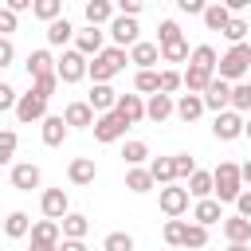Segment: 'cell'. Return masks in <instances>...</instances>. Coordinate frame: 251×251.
<instances>
[{
    "mask_svg": "<svg viewBox=\"0 0 251 251\" xmlns=\"http://www.w3.org/2000/svg\"><path fill=\"white\" fill-rule=\"evenodd\" d=\"M63 122H67V129H90L94 126V110L86 102H71L63 110Z\"/></svg>",
    "mask_w": 251,
    "mask_h": 251,
    "instance_id": "18",
    "label": "cell"
},
{
    "mask_svg": "<svg viewBox=\"0 0 251 251\" xmlns=\"http://www.w3.org/2000/svg\"><path fill=\"white\" fill-rule=\"evenodd\" d=\"M243 137H251V118H247V122H243Z\"/></svg>",
    "mask_w": 251,
    "mask_h": 251,
    "instance_id": "58",
    "label": "cell"
},
{
    "mask_svg": "<svg viewBox=\"0 0 251 251\" xmlns=\"http://www.w3.org/2000/svg\"><path fill=\"white\" fill-rule=\"evenodd\" d=\"M239 180H243V184H251V161H243V165H239Z\"/></svg>",
    "mask_w": 251,
    "mask_h": 251,
    "instance_id": "55",
    "label": "cell"
},
{
    "mask_svg": "<svg viewBox=\"0 0 251 251\" xmlns=\"http://www.w3.org/2000/svg\"><path fill=\"white\" fill-rule=\"evenodd\" d=\"M12 59H16V47H12V39H0V71H4V67H12Z\"/></svg>",
    "mask_w": 251,
    "mask_h": 251,
    "instance_id": "53",
    "label": "cell"
},
{
    "mask_svg": "<svg viewBox=\"0 0 251 251\" xmlns=\"http://www.w3.org/2000/svg\"><path fill=\"white\" fill-rule=\"evenodd\" d=\"M126 55H129V63H133L137 71H153V67H157V59H161L157 43H145V39H137V43H133Z\"/></svg>",
    "mask_w": 251,
    "mask_h": 251,
    "instance_id": "15",
    "label": "cell"
},
{
    "mask_svg": "<svg viewBox=\"0 0 251 251\" xmlns=\"http://www.w3.org/2000/svg\"><path fill=\"white\" fill-rule=\"evenodd\" d=\"M173 173H176V180H188L196 173V161L188 153H173Z\"/></svg>",
    "mask_w": 251,
    "mask_h": 251,
    "instance_id": "45",
    "label": "cell"
},
{
    "mask_svg": "<svg viewBox=\"0 0 251 251\" xmlns=\"http://www.w3.org/2000/svg\"><path fill=\"white\" fill-rule=\"evenodd\" d=\"M31 243H43V247H59V239H63V231H59V224L55 220H39V224H31Z\"/></svg>",
    "mask_w": 251,
    "mask_h": 251,
    "instance_id": "25",
    "label": "cell"
},
{
    "mask_svg": "<svg viewBox=\"0 0 251 251\" xmlns=\"http://www.w3.org/2000/svg\"><path fill=\"white\" fill-rule=\"evenodd\" d=\"M133 86H137V94H157V71H137Z\"/></svg>",
    "mask_w": 251,
    "mask_h": 251,
    "instance_id": "46",
    "label": "cell"
},
{
    "mask_svg": "<svg viewBox=\"0 0 251 251\" xmlns=\"http://www.w3.org/2000/svg\"><path fill=\"white\" fill-rule=\"evenodd\" d=\"M16 24H20V16H12L8 8H0V39H8L16 31Z\"/></svg>",
    "mask_w": 251,
    "mask_h": 251,
    "instance_id": "49",
    "label": "cell"
},
{
    "mask_svg": "<svg viewBox=\"0 0 251 251\" xmlns=\"http://www.w3.org/2000/svg\"><path fill=\"white\" fill-rule=\"evenodd\" d=\"M82 16H86V27H102V24L114 20V4L110 0H86Z\"/></svg>",
    "mask_w": 251,
    "mask_h": 251,
    "instance_id": "22",
    "label": "cell"
},
{
    "mask_svg": "<svg viewBox=\"0 0 251 251\" xmlns=\"http://www.w3.org/2000/svg\"><path fill=\"white\" fill-rule=\"evenodd\" d=\"M90 129H94V141H102V145H110V141H118V137H126V129H129V126H126V122H122V118H118V114L110 110V114H98Z\"/></svg>",
    "mask_w": 251,
    "mask_h": 251,
    "instance_id": "6",
    "label": "cell"
},
{
    "mask_svg": "<svg viewBox=\"0 0 251 251\" xmlns=\"http://www.w3.org/2000/svg\"><path fill=\"white\" fill-rule=\"evenodd\" d=\"M16 118L27 126V122H43L47 118V98H39L35 90H27V94H20L16 98Z\"/></svg>",
    "mask_w": 251,
    "mask_h": 251,
    "instance_id": "8",
    "label": "cell"
},
{
    "mask_svg": "<svg viewBox=\"0 0 251 251\" xmlns=\"http://www.w3.org/2000/svg\"><path fill=\"white\" fill-rule=\"evenodd\" d=\"M102 43H106V31H102V27H82V31H75V51H78L82 59L102 55Z\"/></svg>",
    "mask_w": 251,
    "mask_h": 251,
    "instance_id": "13",
    "label": "cell"
},
{
    "mask_svg": "<svg viewBox=\"0 0 251 251\" xmlns=\"http://www.w3.org/2000/svg\"><path fill=\"white\" fill-rule=\"evenodd\" d=\"M59 251H86L82 239H59Z\"/></svg>",
    "mask_w": 251,
    "mask_h": 251,
    "instance_id": "54",
    "label": "cell"
},
{
    "mask_svg": "<svg viewBox=\"0 0 251 251\" xmlns=\"http://www.w3.org/2000/svg\"><path fill=\"white\" fill-rule=\"evenodd\" d=\"M149 176H153V184H176L173 157H153V161H149Z\"/></svg>",
    "mask_w": 251,
    "mask_h": 251,
    "instance_id": "31",
    "label": "cell"
},
{
    "mask_svg": "<svg viewBox=\"0 0 251 251\" xmlns=\"http://www.w3.org/2000/svg\"><path fill=\"white\" fill-rule=\"evenodd\" d=\"M31 251H59V247H43V243H31Z\"/></svg>",
    "mask_w": 251,
    "mask_h": 251,
    "instance_id": "57",
    "label": "cell"
},
{
    "mask_svg": "<svg viewBox=\"0 0 251 251\" xmlns=\"http://www.w3.org/2000/svg\"><path fill=\"white\" fill-rule=\"evenodd\" d=\"M157 204H161V212H165L169 220H180V216L188 212V192H184L180 184H165L161 196H157Z\"/></svg>",
    "mask_w": 251,
    "mask_h": 251,
    "instance_id": "7",
    "label": "cell"
},
{
    "mask_svg": "<svg viewBox=\"0 0 251 251\" xmlns=\"http://www.w3.org/2000/svg\"><path fill=\"white\" fill-rule=\"evenodd\" d=\"M75 39V24L63 16V20H55V24H47V43L51 47H63V43H71Z\"/></svg>",
    "mask_w": 251,
    "mask_h": 251,
    "instance_id": "30",
    "label": "cell"
},
{
    "mask_svg": "<svg viewBox=\"0 0 251 251\" xmlns=\"http://www.w3.org/2000/svg\"><path fill=\"white\" fill-rule=\"evenodd\" d=\"M173 39H180V27H176L173 20H161V27H157V47H165V43H173Z\"/></svg>",
    "mask_w": 251,
    "mask_h": 251,
    "instance_id": "47",
    "label": "cell"
},
{
    "mask_svg": "<svg viewBox=\"0 0 251 251\" xmlns=\"http://www.w3.org/2000/svg\"><path fill=\"white\" fill-rule=\"evenodd\" d=\"M126 188H129V192H137V196H141V192H149V188H153L149 169H141V165H137V169H129V173H126Z\"/></svg>",
    "mask_w": 251,
    "mask_h": 251,
    "instance_id": "35",
    "label": "cell"
},
{
    "mask_svg": "<svg viewBox=\"0 0 251 251\" xmlns=\"http://www.w3.org/2000/svg\"><path fill=\"white\" fill-rule=\"evenodd\" d=\"M55 78L59 82H82L86 78V59L78 51H63V59H55Z\"/></svg>",
    "mask_w": 251,
    "mask_h": 251,
    "instance_id": "5",
    "label": "cell"
},
{
    "mask_svg": "<svg viewBox=\"0 0 251 251\" xmlns=\"http://www.w3.org/2000/svg\"><path fill=\"white\" fill-rule=\"evenodd\" d=\"M212 133H216L220 141H235V137H243V114H235V110H224V114H216V122H212Z\"/></svg>",
    "mask_w": 251,
    "mask_h": 251,
    "instance_id": "12",
    "label": "cell"
},
{
    "mask_svg": "<svg viewBox=\"0 0 251 251\" xmlns=\"http://www.w3.org/2000/svg\"><path fill=\"white\" fill-rule=\"evenodd\" d=\"M39 184H43L39 165H31V161H12V188L31 192V188H39Z\"/></svg>",
    "mask_w": 251,
    "mask_h": 251,
    "instance_id": "10",
    "label": "cell"
},
{
    "mask_svg": "<svg viewBox=\"0 0 251 251\" xmlns=\"http://www.w3.org/2000/svg\"><path fill=\"white\" fill-rule=\"evenodd\" d=\"M0 231H4V220H0Z\"/></svg>",
    "mask_w": 251,
    "mask_h": 251,
    "instance_id": "59",
    "label": "cell"
},
{
    "mask_svg": "<svg viewBox=\"0 0 251 251\" xmlns=\"http://www.w3.org/2000/svg\"><path fill=\"white\" fill-rule=\"evenodd\" d=\"M216 220H224V208H220V200H196L192 204V224H200V227H212Z\"/></svg>",
    "mask_w": 251,
    "mask_h": 251,
    "instance_id": "21",
    "label": "cell"
},
{
    "mask_svg": "<svg viewBox=\"0 0 251 251\" xmlns=\"http://www.w3.org/2000/svg\"><path fill=\"white\" fill-rule=\"evenodd\" d=\"M173 114H176L180 122H196V118L204 114V98H200V94H180V102H173Z\"/></svg>",
    "mask_w": 251,
    "mask_h": 251,
    "instance_id": "27",
    "label": "cell"
},
{
    "mask_svg": "<svg viewBox=\"0 0 251 251\" xmlns=\"http://www.w3.org/2000/svg\"><path fill=\"white\" fill-rule=\"evenodd\" d=\"M114 114H118L126 126H137V122H145V102H141V94H118V106H114Z\"/></svg>",
    "mask_w": 251,
    "mask_h": 251,
    "instance_id": "14",
    "label": "cell"
},
{
    "mask_svg": "<svg viewBox=\"0 0 251 251\" xmlns=\"http://www.w3.org/2000/svg\"><path fill=\"white\" fill-rule=\"evenodd\" d=\"M231 110L235 114H247L251 110V82H235L231 86Z\"/></svg>",
    "mask_w": 251,
    "mask_h": 251,
    "instance_id": "38",
    "label": "cell"
},
{
    "mask_svg": "<svg viewBox=\"0 0 251 251\" xmlns=\"http://www.w3.org/2000/svg\"><path fill=\"white\" fill-rule=\"evenodd\" d=\"M216 63H220V55H216V47H212V43H200V47H192V51H188V67H196V71L216 75Z\"/></svg>",
    "mask_w": 251,
    "mask_h": 251,
    "instance_id": "23",
    "label": "cell"
},
{
    "mask_svg": "<svg viewBox=\"0 0 251 251\" xmlns=\"http://www.w3.org/2000/svg\"><path fill=\"white\" fill-rule=\"evenodd\" d=\"M145 118L157 122V126L169 122V118H173V98H169V94H149V102H145Z\"/></svg>",
    "mask_w": 251,
    "mask_h": 251,
    "instance_id": "26",
    "label": "cell"
},
{
    "mask_svg": "<svg viewBox=\"0 0 251 251\" xmlns=\"http://www.w3.org/2000/svg\"><path fill=\"white\" fill-rule=\"evenodd\" d=\"M235 208H239L235 216H243V220H251V192H247V188H243V192L235 196Z\"/></svg>",
    "mask_w": 251,
    "mask_h": 251,
    "instance_id": "52",
    "label": "cell"
},
{
    "mask_svg": "<svg viewBox=\"0 0 251 251\" xmlns=\"http://www.w3.org/2000/svg\"><path fill=\"white\" fill-rule=\"evenodd\" d=\"M239 192H243L239 165H235V161H220V165L212 169V200H220V204H235Z\"/></svg>",
    "mask_w": 251,
    "mask_h": 251,
    "instance_id": "2",
    "label": "cell"
},
{
    "mask_svg": "<svg viewBox=\"0 0 251 251\" xmlns=\"http://www.w3.org/2000/svg\"><path fill=\"white\" fill-rule=\"evenodd\" d=\"M173 90H180V71H157V94L173 98Z\"/></svg>",
    "mask_w": 251,
    "mask_h": 251,
    "instance_id": "43",
    "label": "cell"
},
{
    "mask_svg": "<svg viewBox=\"0 0 251 251\" xmlns=\"http://www.w3.org/2000/svg\"><path fill=\"white\" fill-rule=\"evenodd\" d=\"M59 231H63V239H86L90 220H86L82 212H67V216L59 220Z\"/></svg>",
    "mask_w": 251,
    "mask_h": 251,
    "instance_id": "24",
    "label": "cell"
},
{
    "mask_svg": "<svg viewBox=\"0 0 251 251\" xmlns=\"http://www.w3.org/2000/svg\"><path fill=\"white\" fill-rule=\"evenodd\" d=\"M102 251H133V235L129 231H110L102 239Z\"/></svg>",
    "mask_w": 251,
    "mask_h": 251,
    "instance_id": "42",
    "label": "cell"
},
{
    "mask_svg": "<svg viewBox=\"0 0 251 251\" xmlns=\"http://www.w3.org/2000/svg\"><path fill=\"white\" fill-rule=\"evenodd\" d=\"M86 106L94 110V118H98V114H110V110L118 106V94H114V86H90V94H86Z\"/></svg>",
    "mask_w": 251,
    "mask_h": 251,
    "instance_id": "17",
    "label": "cell"
},
{
    "mask_svg": "<svg viewBox=\"0 0 251 251\" xmlns=\"http://www.w3.org/2000/svg\"><path fill=\"white\" fill-rule=\"evenodd\" d=\"M227 251H251V243H227Z\"/></svg>",
    "mask_w": 251,
    "mask_h": 251,
    "instance_id": "56",
    "label": "cell"
},
{
    "mask_svg": "<svg viewBox=\"0 0 251 251\" xmlns=\"http://www.w3.org/2000/svg\"><path fill=\"white\" fill-rule=\"evenodd\" d=\"M24 67H27V78H31V82H35V78H43V75H55V59H51V51H47V47L31 51Z\"/></svg>",
    "mask_w": 251,
    "mask_h": 251,
    "instance_id": "16",
    "label": "cell"
},
{
    "mask_svg": "<svg viewBox=\"0 0 251 251\" xmlns=\"http://www.w3.org/2000/svg\"><path fill=\"white\" fill-rule=\"evenodd\" d=\"M55 86H59V78H55V75H43V78H35V82H31V90H35L39 98H47V102H51Z\"/></svg>",
    "mask_w": 251,
    "mask_h": 251,
    "instance_id": "48",
    "label": "cell"
},
{
    "mask_svg": "<svg viewBox=\"0 0 251 251\" xmlns=\"http://www.w3.org/2000/svg\"><path fill=\"white\" fill-rule=\"evenodd\" d=\"M227 20H231V12H227L224 4H204V27H208V31H224Z\"/></svg>",
    "mask_w": 251,
    "mask_h": 251,
    "instance_id": "33",
    "label": "cell"
},
{
    "mask_svg": "<svg viewBox=\"0 0 251 251\" xmlns=\"http://www.w3.org/2000/svg\"><path fill=\"white\" fill-rule=\"evenodd\" d=\"M67 176H71V184H94V176H98L94 157H75V161L67 165Z\"/></svg>",
    "mask_w": 251,
    "mask_h": 251,
    "instance_id": "20",
    "label": "cell"
},
{
    "mask_svg": "<svg viewBox=\"0 0 251 251\" xmlns=\"http://www.w3.org/2000/svg\"><path fill=\"white\" fill-rule=\"evenodd\" d=\"M184 231H188V220H169L165 224V243L169 247H184Z\"/></svg>",
    "mask_w": 251,
    "mask_h": 251,
    "instance_id": "41",
    "label": "cell"
},
{
    "mask_svg": "<svg viewBox=\"0 0 251 251\" xmlns=\"http://www.w3.org/2000/svg\"><path fill=\"white\" fill-rule=\"evenodd\" d=\"M16 145H20L16 129H0V169H4V165H12V157H16Z\"/></svg>",
    "mask_w": 251,
    "mask_h": 251,
    "instance_id": "37",
    "label": "cell"
},
{
    "mask_svg": "<svg viewBox=\"0 0 251 251\" xmlns=\"http://www.w3.org/2000/svg\"><path fill=\"white\" fill-rule=\"evenodd\" d=\"M247 67H251V43H235V47H227V55H220L216 78H224V82H243Z\"/></svg>",
    "mask_w": 251,
    "mask_h": 251,
    "instance_id": "3",
    "label": "cell"
},
{
    "mask_svg": "<svg viewBox=\"0 0 251 251\" xmlns=\"http://www.w3.org/2000/svg\"><path fill=\"white\" fill-rule=\"evenodd\" d=\"M200 98H204V110H216V114H224V110H231V82H224V78H212V82H208V90H204Z\"/></svg>",
    "mask_w": 251,
    "mask_h": 251,
    "instance_id": "9",
    "label": "cell"
},
{
    "mask_svg": "<svg viewBox=\"0 0 251 251\" xmlns=\"http://www.w3.org/2000/svg\"><path fill=\"white\" fill-rule=\"evenodd\" d=\"M129 63V55L122 47H102V55H94V63H86V78H94V86H110L114 75H122Z\"/></svg>",
    "mask_w": 251,
    "mask_h": 251,
    "instance_id": "1",
    "label": "cell"
},
{
    "mask_svg": "<svg viewBox=\"0 0 251 251\" xmlns=\"http://www.w3.org/2000/svg\"><path fill=\"white\" fill-rule=\"evenodd\" d=\"M247 31H251V24H247L243 16H231V20H227V27H224V39H231V47H235V43H243V35H247Z\"/></svg>",
    "mask_w": 251,
    "mask_h": 251,
    "instance_id": "39",
    "label": "cell"
},
{
    "mask_svg": "<svg viewBox=\"0 0 251 251\" xmlns=\"http://www.w3.org/2000/svg\"><path fill=\"white\" fill-rule=\"evenodd\" d=\"M39 208H43V220H55V224H59V220L71 212V200H67V192H63V188H43Z\"/></svg>",
    "mask_w": 251,
    "mask_h": 251,
    "instance_id": "11",
    "label": "cell"
},
{
    "mask_svg": "<svg viewBox=\"0 0 251 251\" xmlns=\"http://www.w3.org/2000/svg\"><path fill=\"white\" fill-rule=\"evenodd\" d=\"M184 247H188V251H200V247H208V227H200V224H188V231H184Z\"/></svg>",
    "mask_w": 251,
    "mask_h": 251,
    "instance_id": "44",
    "label": "cell"
},
{
    "mask_svg": "<svg viewBox=\"0 0 251 251\" xmlns=\"http://www.w3.org/2000/svg\"><path fill=\"white\" fill-rule=\"evenodd\" d=\"M188 196H196V200H208L212 196V173H204V169H196L192 176H188V188H184Z\"/></svg>",
    "mask_w": 251,
    "mask_h": 251,
    "instance_id": "34",
    "label": "cell"
},
{
    "mask_svg": "<svg viewBox=\"0 0 251 251\" xmlns=\"http://www.w3.org/2000/svg\"><path fill=\"white\" fill-rule=\"evenodd\" d=\"M106 31H110V39H114V47H122V51H129V47L137 43V35H141V27H137V20H126V16H114V20L106 24Z\"/></svg>",
    "mask_w": 251,
    "mask_h": 251,
    "instance_id": "4",
    "label": "cell"
},
{
    "mask_svg": "<svg viewBox=\"0 0 251 251\" xmlns=\"http://www.w3.org/2000/svg\"><path fill=\"white\" fill-rule=\"evenodd\" d=\"M176 8L184 16H204V0H176Z\"/></svg>",
    "mask_w": 251,
    "mask_h": 251,
    "instance_id": "51",
    "label": "cell"
},
{
    "mask_svg": "<svg viewBox=\"0 0 251 251\" xmlns=\"http://www.w3.org/2000/svg\"><path fill=\"white\" fill-rule=\"evenodd\" d=\"M157 51H161L165 63H184V59H188V43H184V35L173 39V43H165V47H157Z\"/></svg>",
    "mask_w": 251,
    "mask_h": 251,
    "instance_id": "36",
    "label": "cell"
},
{
    "mask_svg": "<svg viewBox=\"0 0 251 251\" xmlns=\"http://www.w3.org/2000/svg\"><path fill=\"white\" fill-rule=\"evenodd\" d=\"M39 133H43V145H63L67 141V122H63V114H47L43 118V126H39Z\"/></svg>",
    "mask_w": 251,
    "mask_h": 251,
    "instance_id": "19",
    "label": "cell"
},
{
    "mask_svg": "<svg viewBox=\"0 0 251 251\" xmlns=\"http://www.w3.org/2000/svg\"><path fill=\"white\" fill-rule=\"evenodd\" d=\"M16 98H20V94H16L8 82H0V114H4V110H16Z\"/></svg>",
    "mask_w": 251,
    "mask_h": 251,
    "instance_id": "50",
    "label": "cell"
},
{
    "mask_svg": "<svg viewBox=\"0 0 251 251\" xmlns=\"http://www.w3.org/2000/svg\"><path fill=\"white\" fill-rule=\"evenodd\" d=\"M27 231H31V216L27 212H8L4 216V235L8 239H24Z\"/></svg>",
    "mask_w": 251,
    "mask_h": 251,
    "instance_id": "29",
    "label": "cell"
},
{
    "mask_svg": "<svg viewBox=\"0 0 251 251\" xmlns=\"http://www.w3.org/2000/svg\"><path fill=\"white\" fill-rule=\"evenodd\" d=\"M122 157H126V165H129V169H137V165L149 157V145H145V141H126Z\"/></svg>",
    "mask_w": 251,
    "mask_h": 251,
    "instance_id": "40",
    "label": "cell"
},
{
    "mask_svg": "<svg viewBox=\"0 0 251 251\" xmlns=\"http://www.w3.org/2000/svg\"><path fill=\"white\" fill-rule=\"evenodd\" d=\"M31 16L43 20V24H55V20H63V0H35Z\"/></svg>",
    "mask_w": 251,
    "mask_h": 251,
    "instance_id": "32",
    "label": "cell"
},
{
    "mask_svg": "<svg viewBox=\"0 0 251 251\" xmlns=\"http://www.w3.org/2000/svg\"><path fill=\"white\" fill-rule=\"evenodd\" d=\"M224 239H227V243H251V220L227 216V220H224Z\"/></svg>",
    "mask_w": 251,
    "mask_h": 251,
    "instance_id": "28",
    "label": "cell"
}]
</instances>
